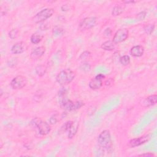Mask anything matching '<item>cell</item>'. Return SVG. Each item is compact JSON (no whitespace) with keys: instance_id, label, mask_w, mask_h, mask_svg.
<instances>
[{"instance_id":"obj_1","label":"cell","mask_w":157,"mask_h":157,"mask_svg":"<svg viewBox=\"0 0 157 157\" xmlns=\"http://www.w3.org/2000/svg\"><path fill=\"white\" fill-rule=\"evenodd\" d=\"M75 76L74 72L70 69H66L59 72L56 77V80L59 85L64 86L70 83L74 79Z\"/></svg>"},{"instance_id":"obj_2","label":"cell","mask_w":157,"mask_h":157,"mask_svg":"<svg viewBox=\"0 0 157 157\" xmlns=\"http://www.w3.org/2000/svg\"><path fill=\"white\" fill-rule=\"evenodd\" d=\"M98 142L99 145L104 150H109L112 145L111 136L109 131L104 130L98 136Z\"/></svg>"},{"instance_id":"obj_3","label":"cell","mask_w":157,"mask_h":157,"mask_svg":"<svg viewBox=\"0 0 157 157\" xmlns=\"http://www.w3.org/2000/svg\"><path fill=\"white\" fill-rule=\"evenodd\" d=\"M83 105V102L81 101L73 102L67 98H63L60 104L61 107L66 111H73L77 110Z\"/></svg>"},{"instance_id":"obj_4","label":"cell","mask_w":157,"mask_h":157,"mask_svg":"<svg viewBox=\"0 0 157 157\" xmlns=\"http://www.w3.org/2000/svg\"><path fill=\"white\" fill-rule=\"evenodd\" d=\"M32 124L34 126H36L39 131V132L43 136L47 135L51 130L50 125L47 122L42 120L39 118H36L33 119L32 121Z\"/></svg>"},{"instance_id":"obj_5","label":"cell","mask_w":157,"mask_h":157,"mask_svg":"<svg viewBox=\"0 0 157 157\" xmlns=\"http://www.w3.org/2000/svg\"><path fill=\"white\" fill-rule=\"evenodd\" d=\"M54 10L53 9H49L46 8L41 11H40L39 13H37L33 18V21L34 23H40L42 21H45V20L50 18L53 13Z\"/></svg>"},{"instance_id":"obj_6","label":"cell","mask_w":157,"mask_h":157,"mask_svg":"<svg viewBox=\"0 0 157 157\" xmlns=\"http://www.w3.org/2000/svg\"><path fill=\"white\" fill-rule=\"evenodd\" d=\"M78 123L75 121H68L63 125V131L67 132V137L70 139L74 137L77 132Z\"/></svg>"},{"instance_id":"obj_7","label":"cell","mask_w":157,"mask_h":157,"mask_svg":"<svg viewBox=\"0 0 157 157\" xmlns=\"http://www.w3.org/2000/svg\"><path fill=\"white\" fill-rule=\"evenodd\" d=\"M97 23V18L95 17H89L83 18L79 24L81 29H89L94 27Z\"/></svg>"},{"instance_id":"obj_8","label":"cell","mask_w":157,"mask_h":157,"mask_svg":"<svg viewBox=\"0 0 157 157\" xmlns=\"http://www.w3.org/2000/svg\"><path fill=\"white\" fill-rule=\"evenodd\" d=\"M27 83L26 77L22 75H17L14 77L10 82L11 87L14 90L21 89Z\"/></svg>"},{"instance_id":"obj_9","label":"cell","mask_w":157,"mask_h":157,"mask_svg":"<svg viewBox=\"0 0 157 157\" xmlns=\"http://www.w3.org/2000/svg\"><path fill=\"white\" fill-rule=\"evenodd\" d=\"M128 30L126 28H121L118 29L113 37V42L115 44H118L125 40L128 37Z\"/></svg>"},{"instance_id":"obj_10","label":"cell","mask_w":157,"mask_h":157,"mask_svg":"<svg viewBox=\"0 0 157 157\" xmlns=\"http://www.w3.org/2000/svg\"><path fill=\"white\" fill-rule=\"evenodd\" d=\"M105 78V76L102 74H99L97 75L94 78L91 79L89 83V86L90 88L93 90H97L99 89L102 85V80Z\"/></svg>"},{"instance_id":"obj_11","label":"cell","mask_w":157,"mask_h":157,"mask_svg":"<svg viewBox=\"0 0 157 157\" xmlns=\"http://www.w3.org/2000/svg\"><path fill=\"white\" fill-rule=\"evenodd\" d=\"M150 139V137L148 135H146L144 136L140 137L139 138L133 139L130 140L129 145L131 147H135L137 146H139L143 144H145Z\"/></svg>"},{"instance_id":"obj_12","label":"cell","mask_w":157,"mask_h":157,"mask_svg":"<svg viewBox=\"0 0 157 157\" xmlns=\"http://www.w3.org/2000/svg\"><path fill=\"white\" fill-rule=\"evenodd\" d=\"M26 48L27 46L25 42H19L12 46L11 48V52L14 54H20L25 52Z\"/></svg>"},{"instance_id":"obj_13","label":"cell","mask_w":157,"mask_h":157,"mask_svg":"<svg viewBox=\"0 0 157 157\" xmlns=\"http://www.w3.org/2000/svg\"><path fill=\"white\" fill-rule=\"evenodd\" d=\"M45 52V48L44 46L38 47L33 49L31 53V58L33 59H37L40 58Z\"/></svg>"},{"instance_id":"obj_14","label":"cell","mask_w":157,"mask_h":157,"mask_svg":"<svg viewBox=\"0 0 157 157\" xmlns=\"http://www.w3.org/2000/svg\"><path fill=\"white\" fill-rule=\"evenodd\" d=\"M144 49L141 45H135L131 49L130 53L132 56L134 57H140L144 54Z\"/></svg>"},{"instance_id":"obj_15","label":"cell","mask_w":157,"mask_h":157,"mask_svg":"<svg viewBox=\"0 0 157 157\" xmlns=\"http://www.w3.org/2000/svg\"><path fill=\"white\" fill-rule=\"evenodd\" d=\"M157 102V96L156 94L151 95L146 98L143 101V105L144 106H151L155 105Z\"/></svg>"},{"instance_id":"obj_16","label":"cell","mask_w":157,"mask_h":157,"mask_svg":"<svg viewBox=\"0 0 157 157\" xmlns=\"http://www.w3.org/2000/svg\"><path fill=\"white\" fill-rule=\"evenodd\" d=\"M115 44L112 41V40H107L104 42H103L101 45V48L105 50L110 51L113 50L115 48Z\"/></svg>"},{"instance_id":"obj_17","label":"cell","mask_w":157,"mask_h":157,"mask_svg":"<svg viewBox=\"0 0 157 157\" xmlns=\"http://www.w3.org/2000/svg\"><path fill=\"white\" fill-rule=\"evenodd\" d=\"M42 39V36L38 34V33H34L33 34L31 37V42L34 44H37L39 43Z\"/></svg>"},{"instance_id":"obj_18","label":"cell","mask_w":157,"mask_h":157,"mask_svg":"<svg viewBox=\"0 0 157 157\" xmlns=\"http://www.w3.org/2000/svg\"><path fill=\"white\" fill-rule=\"evenodd\" d=\"M124 10V7L120 5H117L115 6L113 9H112V15H120L121 13H123Z\"/></svg>"},{"instance_id":"obj_19","label":"cell","mask_w":157,"mask_h":157,"mask_svg":"<svg viewBox=\"0 0 157 157\" xmlns=\"http://www.w3.org/2000/svg\"><path fill=\"white\" fill-rule=\"evenodd\" d=\"M36 72L39 76H42L45 74L46 72V67L43 65L37 66L36 67Z\"/></svg>"},{"instance_id":"obj_20","label":"cell","mask_w":157,"mask_h":157,"mask_svg":"<svg viewBox=\"0 0 157 157\" xmlns=\"http://www.w3.org/2000/svg\"><path fill=\"white\" fill-rule=\"evenodd\" d=\"M155 28V25L153 24H147L144 26L145 32L148 34H151Z\"/></svg>"},{"instance_id":"obj_21","label":"cell","mask_w":157,"mask_h":157,"mask_svg":"<svg viewBox=\"0 0 157 157\" xmlns=\"http://www.w3.org/2000/svg\"><path fill=\"white\" fill-rule=\"evenodd\" d=\"M120 63L123 66H127L130 63V58L128 55H124L120 58Z\"/></svg>"},{"instance_id":"obj_22","label":"cell","mask_w":157,"mask_h":157,"mask_svg":"<svg viewBox=\"0 0 157 157\" xmlns=\"http://www.w3.org/2000/svg\"><path fill=\"white\" fill-rule=\"evenodd\" d=\"M63 29L59 27H55L53 29V35L55 37H59L63 35Z\"/></svg>"},{"instance_id":"obj_23","label":"cell","mask_w":157,"mask_h":157,"mask_svg":"<svg viewBox=\"0 0 157 157\" xmlns=\"http://www.w3.org/2000/svg\"><path fill=\"white\" fill-rule=\"evenodd\" d=\"M18 33V31L17 29H13L9 33V36L10 37V39H13L17 37Z\"/></svg>"},{"instance_id":"obj_24","label":"cell","mask_w":157,"mask_h":157,"mask_svg":"<svg viewBox=\"0 0 157 157\" xmlns=\"http://www.w3.org/2000/svg\"><path fill=\"white\" fill-rule=\"evenodd\" d=\"M80 67L84 72H88L91 69V66L89 63H83L80 66Z\"/></svg>"},{"instance_id":"obj_25","label":"cell","mask_w":157,"mask_h":157,"mask_svg":"<svg viewBox=\"0 0 157 157\" xmlns=\"http://www.w3.org/2000/svg\"><path fill=\"white\" fill-rule=\"evenodd\" d=\"M90 56H91V53L90 52L85 51L80 55V59H86L90 58Z\"/></svg>"},{"instance_id":"obj_26","label":"cell","mask_w":157,"mask_h":157,"mask_svg":"<svg viewBox=\"0 0 157 157\" xmlns=\"http://www.w3.org/2000/svg\"><path fill=\"white\" fill-rule=\"evenodd\" d=\"M49 121H50V123L52 124H56V122L58 121V119H57V116H56V115H52V116L50 117Z\"/></svg>"},{"instance_id":"obj_27","label":"cell","mask_w":157,"mask_h":157,"mask_svg":"<svg viewBox=\"0 0 157 157\" xmlns=\"http://www.w3.org/2000/svg\"><path fill=\"white\" fill-rule=\"evenodd\" d=\"M145 15H146V13L145 11H142V12H140V13H139L137 14V18H138L139 20H144L145 17Z\"/></svg>"},{"instance_id":"obj_28","label":"cell","mask_w":157,"mask_h":157,"mask_svg":"<svg viewBox=\"0 0 157 157\" xmlns=\"http://www.w3.org/2000/svg\"><path fill=\"white\" fill-rule=\"evenodd\" d=\"M104 36H107V37H109V36H110L111 34H112V30H111L110 28H107V29H105V30L104 31Z\"/></svg>"},{"instance_id":"obj_29","label":"cell","mask_w":157,"mask_h":157,"mask_svg":"<svg viewBox=\"0 0 157 157\" xmlns=\"http://www.w3.org/2000/svg\"><path fill=\"white\" fill-rule=\"evenodd\" d=\"M113 80L110 78L109 79H108L107 80H106L105 83V85H107V86H110L113 84Z\"/></svg>"},{"instance_id":"obj_30","label":"cell","mask_w":157,"mask_h":157,"mask_svg":"<svg viewBox=\"0 0 157 157\" xmlns=\"http://www.w3.org/2000/svg\"><path fill=\"white\" fill-rule=\"evenodd\" d=\"M139 156H155V155L153 154V153H144V154H141V155H138Z\"/></svg>"}]
</instances>
